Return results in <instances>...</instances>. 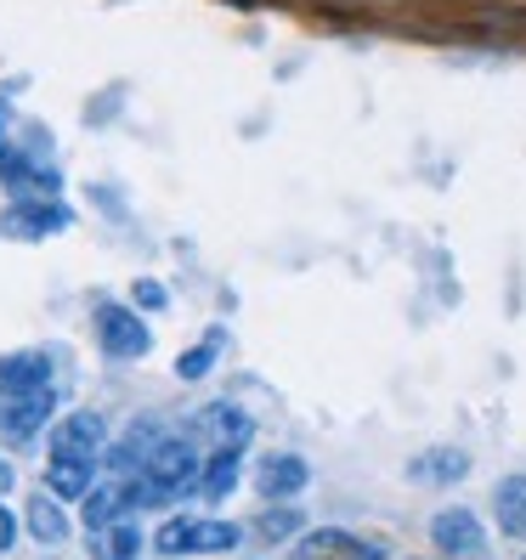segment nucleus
<instances>
[{
	"label": "nucleus",
	"instance_id": "nucleus-1",
	"mask_svg": "<svg viewBox=\"0 0 526 560\" xmlns=\"http://www.w3.org/2000/svg\"><path fill=\"white\" fill-rule=\"evenodd\" d=\"M0 182H7L12 205L62 192V171L51 164V137L40 125H23L7 103H0Z\"/></svg>",
	"mask_w": 526,
	"mask_h": 560
},
{
	"label": "nucleus",
	"instance_id": "nucleus-2",
	"mask_svg": "<svg viewBox=\"0 0 526 560\" xmlns=\"http://www.w3.org/2000/svg\"><path fill=\"white\" fill-rule=\"evenodd\" d=\"M199 481H204L199 447L187 436H164L159 453L142 465V476H130V510H164L187 499V492H199Z\"/></svg>",
	"mask_w": 526,
	"mask_h": 560
},
{
	"label": "nucleus",
	"instance_id": "nucleus-3",
	"mask_svg": "<svg viewBox=\"0 0 526 560\" xmlns=\"http://www.w3.org/2000/svg\"><path fill=\"white\" fill-rule=\"evenodd\" d=\"M244 544V526L233 521H215V515H171L159 526L153 549L159 555H221V549H238Z\"/></svg>",
	"mask_w": 526,
	"mask_h": 560
},
{
	"label": "nucleus",
	"instance_id": "nucleus-4",
	"mask_svg": "<svg viewBox=\"0 0 526 560\" xmlns=\"http://www.w3.org/2000/svg\"><path fill=\"white\" fill-rule=\"evenodd\" d=\"M57 413V385H35V390H0V436L12 447L35 442Z\"/></svg>",
	"mask_w": 526,
	"mask_h": 560
},
{
	"label": "nucleus",
	"instance_id": "nucleus-5",
	"mask_svg": "<svg viewBox=\"0 0 526 560\" xmlns=\"http://www.w3.org/2000/svg\"><path fill=\"white\" fill-rule=\"evenodd\" d=\"M96 346H103L114 362H137L148 357V323L137 317V306H119V301H103L96 306Z\"/></svg>",
	"mask_w": 526,
	"mask_h": 560
},
{
	"label": "nucleus",
	"instance_id": "nucleus-6",
	"mask_svg": "<svg viewBox=\"0 0 526 560\" xmlns=\"http://www.w3.org/2000/svg\"><path fill=\"white\" fill-rule=\"evenodd\" d=\"M108 453V419L96 408H74L51 424V458H103Z\"/></svg>",
	"mask_w": 526,
	"mask_h": 560
},
{
	"label": "nucleus",
	"instance_id": "nucleus-7",
	"mask_svg": "<svg viewBox=\"0 0 526 560\" xmlns=\"http://www.w3.org/2000/svg\"><path fill=\"white\" fill-rule=\"evenodd\" d=\"M69 221H74V210L62 199H23L12 210H0V233L23 238V244H40V238H57Z\"/></svg>",
	"mask_w": 526,
	"mask_h": 560
},
{
	"label": "nucleus",
	"instance_id": "nucleus-8",
	"mask_svg": "<svg viewBox=\"0 0 526 560\" xmlns=\"http://www.w3.org/2000/svg\"><path fill=\"white\" fill-rule=\"evenodd\" d=\"M192 436L210 442L215 453H244L249 436H255V419L238 402H210V408L192 413Z\"/></svg>",
	"mask_w": 526,
	"mask_h": 560
},
{
	"label": "nucleus",
	"instance_id": "nucleus-9",
	"mask_svg": "<svg viewBox=\"0 0 526 560\" xmlns=\"http://www.w3.org/2000/svg\"><path fill=\"white\" fill-rule=\"evenodd\" d=\"M431 544L442 549V560H481L487 555V533L470 510H436Z\"/></svg>",
	"mask_w": 526,
	"mask_h": 560
},
{
	"label": "nucleus",
	"instance_id": "nucleus-10",
	"mask_svg": "<svg viewBox=\"0 0 526 560\" xmlns=\"http://www.w3.org/2000/svg\"><path fill=\"white\" fill-rule=\"evenodd\" d=\"M294 560H385V544L340 533V526H317V533L294 544Z\"/></svg>",
	"mask_w": 526,
	"mask_h": 560
},
{
	"label": "nucleus",
	"instance_id": "nucleus-11",
	"mask_svg": "<svg viewBox=\"0 0 526 560\" xmlns=\"http://www.w3.org/2000/svg\"><path fill=\"white\" fill-rule=\"evenodd\" d=\"M306 481H312V465L301 453H267L260 470H255V487H260L267 504H283V499H294V492H306Z\"/></svg>",
	"mask_w": 526,
	"mask_h": 560
},
{
	"label": "nucleus",
	"instance_id": "nucleus-12",
	"mask_svg": "<svg viewBox=\"0 0 526 560\" xmlns=\"http://www.w3.org/2000/svg\"><path fill=\"white\" fill-rule=\"evenodd\" d=\"M465 470H470L465 447H424L408 458V481H419V487H453Z\"/></svg>",
	"mask_w": 526,
	"mask_h": 560
},
{
	"label": "nucleus",
	"instance_id": "nucleus-13",
	"mask_svg": "<svg viewBox=\"0 0 526 560\" xmlns=\"http://www.w3.org/2000/svg\"><path fill=\"white\" fill-rule=\"evenodd\" d=\"M153 431H159L153 419L130 424L125 442H114V447H108V470H114V476H125V481H130V476H142V465H148V458L159 453V442H164V436H153Z\"/></svg>",
	"mask_w": 526,
	"mask_h": 560
},
{
	"label": "nucleus",
	"instance_id": "nucleus-14",
	"mask_svg": "<svg viewBox=\"0 0 526 560\" xmlns=\"http://www.w3.org/2000/svg\"><path fill=\"white\" fill-rule=\"evenodd\" d=\"M125 515H137V510H130V481H125V476L96 481L91 499H85V526H91V533H103V526H114V521H125Z\"/></svg>",
	"mask_w": 526,
	"mask_h": 560
},
{
	"label": "nucleus",
	"instance_id": "nucleus-15",
	"mask_svg": "<svg viewBox=\"0 0 526 560\" xmlns=\"http://www.w3.org/2000/svg\"><path fill=\"white\" fill-rule=\"evenodd\" d=\"M35 385H51V351L46 346L0 357V390H35Z\"/></svg>",
	"mask_w": 526,
	"mask_h": 560
},
{
	"label": "nucleus",
	"instance_id": "nucleus-16",
	"mask_svg": "<svg viewBox=\"0 0 526 560\" xmlns=\"http://www.w3.org/2000/svg\"><path fill=\"white\" fill-rule=\"evenodd\" d=\"M91 487H96V465L91 458H51L46 465V492L57 504H69V499H91Z\"/></svg>",
	"mask_w": 526,
	"mask_h": 560
},
{
	"label": "nucleus",
	"instance_id": "nucleus-17",
	"mask_svg": "<svg viewBox=\"0 0 526 560\" xmlns=\"http://www.w3.org/2000/svg\"><path fill=\"white\" fill-rule=\"evenodd\" d=\"M23 526H28V533H35V544H46V549L69 544V515H62V504L51 499V492H40V499H28Z\"/></svg>",
	"mask_w": 526,
	"mask_h": 560
},
{
	"label": "nucleus",
	"instance_id": "nucleus-18",
	"mask_svg": "<svg viewBox=\"0 0 526 560\" xmlns=\"http://www.w3.org/2000/svg\"><path fill=\"white\" fill-rule=\"evenodd\" d=\"M91 555L96 560H137L142 555V533H137V521H114V526H103V533H91Z\"/></svg>",
	"mask_w": 526,
	"mask_h": 560
},
{
	"label": "nucleus",
	"instance_id": "nucleus-19",
	"mask_svg": "<svg viewBox=\"0 0 526 560\" xmlns=\"http://www.w3.org/2000/svg\"><path fill=\"white\" fill-rule=\"evenodd\" d=\"M492 510H499V526L510 538H526V476H510L492 492Z\"/></svg>",
	"mask_w": 526,
	"mask_h": 560
},
{
	"label": "nucleus",
	"instance_id": "nucleus-20",
	"mask_svg": "<svg viewBox=\"0 0 526 560\" xmlns=\"http://www.w3.org/2000/svg\"><path fill=\"white\" fill-rule=\"evenodd\" d=\"M238 458H244V453H215L210 465H204V481H199V492H204L210 504H226V492L238 487Z\"/></svg>",
	"mask_w": 526,
	"mask_h": 560
},
{
	"label": "nucleus",
	"instance_id": "nucleus-21",
	"mask_svg": "<svg viewBox=\"0 0 526 560\" xmlns=\"http://www.w3.org/2000/svg\"><path fill=\"white\" fill-rule=\"evenodd\" d=\"M221 346H226V335L221 328H210V335L192 346V351H182L176 357V380H204L210 369H215V357H221Z\"/></svg>",
	"mask_w": 526,
	"mask_h": 560
},
{
	"label": "nucleus",
	"instance_id": "nucleus-22",
	"mask_svg": "<svg viewBox=\"0 0 526 560\" xmlns=\"http://www.w3.org/2000/svg\"><path fill=\"white\" fill-rule=\"evenodd\" d=\"M255 526H260L267 544H283V538H294V526H306V521H301V510H267Z\"/></svg>",
	"mask_w": 526,
	"mask_h": 560
},
{
	"label": "nucleus",
	"instance_id": "nucleus-23",
	"mask_svg": "<svg viewBox=\"0 0 526 560\" xmlns=\"http://www.w3.org/2000/svg\"><path fill=\"white\" fill-rule=\"evenodd\" d=\"M130 301H137L142 312H164V306H171V289H164L159 278H137V289H130Z\"/></svg>",
	"mask_w": 526,
	"mask_h": 560
},
{
	"label": "nucleus",
	"instance_id": "nucleus-24",
	"mask_svg": "<svg viewBox=\"0 0 526 560\" xmlns=\"http://www.w3.org/2000/svg\"><path fill=\"white\" fill-rule=\"evenodd\" d=\"M12 544H17V515H12L7 504H0V555H7Z\"/></svg>",
	"mask_w": 526,
	"mask_h": 560
},
{
	"label": "nucleus",
	"instance_id": "nucleus-25",
	"mask_svg": "<svg viewBox=\"0 0 526 560\" xmlns=\"http://www.w3.org/2000/svg\"><path fill=\"white\" fill-rule=\"evenodd\" d=\"M17 476H12V465H7V458H0V499H7V487H12Z\"/></svg>",
	"mask_w": 526,
	"mask_h": 560
},
{
	"label": "nucleus",
	"instance_id": "nucleus-26",
	"mask_svg": "<svg viewBox=\"0 0 526 560\" xmlns=\"http://www.w3.org/2000/svg\"><path fill=\"white\" fill-rule=\"evenodd\" d=\"M521 560H526V555H521Z\"/></svg>",
	"mask_w": 526,
	"mask_h": 560
}]
</instances>
